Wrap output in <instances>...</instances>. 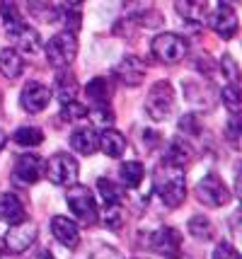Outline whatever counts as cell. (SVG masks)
Returning <instances> with one entry per match:
<instances>
[{
  "mask_svg": "<svg viewBox=\"0 0 242 259\" xmlns=\"http://www.w3.org/2000/svg\"><path fill=\"white\" fill-rule=\"evenodd\" d=\"M153 192L160 196V201L167 208L182 206L186 199V182H184V167L174 165L170 160H162L153 172Z\"/></svg>",
  "mask_w": 242,
  "mask_h": 259,
  "instance_id": "6da1fadb",
  "label": "cell"
},
{
  "mask_svg": "<svg viewBox=\"0 0 242 259\" xmlns=\"http://www.w3.org/2000/svg\"><path fill=\"white\" fill-rule=\"evenodd\" d=\"M174 109V88L167 80H158L148 90L146 97V112L153 121H165Z\"/></svg>",
  "mask_w": 242,
  "mask_h": 259,
  "instance_id": "7a4b0ae2",
  "label": "cell"
},
{
  "mask_svg": "<svg viewBox=\"0 0 242 259\" xmlns=\"http://www.w3.org/2000/svg\"><path fill=\"white\" fill-rule=\"evenodd\" d=\"M66 203H68L70 213L75 215V221H80L82 226H92L97 221V203H94V196L87 187L75 182L66 194Z\"/></svg>",
  "mask_w": 242,
  "mask_h": 259,
  "instance_id": "3957f363",
  "label": "cell"
},
{
  "mask_svg": "<svg viewBox=\"0 0 242 259\" xmlns=\"http://www.w3.org/2000/svg\"><path fill=\"white\" fill-rule=\"evenodd\" d=\"M78 162L73 155L68 153H56V155H51L49 162L44 165V175L49 177L51 184H56V187H73L75 182H78Z\"/></svg>",
  "mask_w": 242,
  "mask_h": 259,
  "instance_id": "277c9868",
  "label": "cell"
},
{
  "mask_svg": "<svg viewBox=\"0 0 242 259\" xmlns=\"http://www.w3.org/2000/svg\"><path fill=\"white\" fill-rule=\"evenodd\" d=\"M196 199L208 208H220V206L230 203V189L216 172H208L196 184Z\"/></svg>",
  "mask_w": 242,
  "mask_h": 259,
  "instance_id": "5b68a950",
  "label": "cell"
},
{
  "mask_svg": "<svg viewBox=\"0 0 242 259\" xmlns=\"http://www.w3.org/2000/svg\"><path fill=\"white\" fill-rule=\"evenodd\" d=\"M78 54V39L73 32H58L46 44V61L54 68H68Z\"/></svg>",
  "mask_w": 242,
  "mask_h": 259,
  "instance_id": "8992f818",
  "label": "cell"
},
{
  "mask_svg": "<svg viewBox=\"0 0 242 259\" xmlns=\"http://www.w3.org/2000/svg\"><path fill=\"white\" fill-rule=\"evenodd\" d=\"M153 56L165 66H174L186 56V41L174 32H162L153 39Z\"/></svg>",
  "mask_w": 242,
  "mask_h": 259,
  "instance_id": "52a82bcc",
  "label": "cell"
},
{
  "mask_svg": "<svg viewBox=\"0 0 242 259\" xmlns=\"http://www.w3.org/2000/svg\"><path fill=\"white\" fill-rule=\"evenodd\" d=\"M36 240V226L29 223V221H22V223H15L10 226V230L5 233V245L3 247L8 249L10 254H22L34 245Z\"/></svg>",
  "mask_w": 242,
  "mask_h": 259,
  "instance_id": "ba28073f",
  "label": "cell"
},
{
  "mask_svg": "<svg viewBox=\"0 0 242 259\" xmlns=\"http://www.w3.org/2000/svg\"><path fill=\"white\" fill-rule=\"evenodd\" d=\"M150 242V249L153 252H158L160 257L165 259H172L177 254H182V235L174 230V228H158L155 233H150L148 237Z\"/></svg>",
  "mask_w": 242,
  "mask_h": 259,
  "instance_id": "9c48e42d",
  "label": "cell"
},
{
  "mask_svg": "<svg viewBox=\"0 0 242 259\" xmlns=\"http://www.w3.org/2000/svg\"><path fill=\"white\" fill-rule=\"evenodd\" d=\"M44 177V162L36 155H20L15 167H12V180L17 184H36Z\"/></svg>",
  "mask_w": 242,
  "mask_h": 259,
  "instance_id": "30bf717a",
  "label": "cell"
},
{
  "mask_svg": "<svg viewBox=\"0 0 242 259\" xmlns=\"http://www.w3.org/2000/svg\"><path fill=\"white\" fill-rule=\"evenodd\" d=\"M49 100H51V90L41 82H27L20 95V104L29 114H41L49 107Z\"/></svg>",
  "mask_w": 242,
  "mask_h": 259,
  "instance_id": "8fae6325",
  "label": "cell"
},
{
  "mask_svg": "<svg viewBox=\"0 0 242 259\" xmlns=\"http://www.w3.org/2000/svg\"><path fill=\"white\" fill-rule=\"evenodd\" d=\"M51 233L63 247L75 249L80 245V230L75 226V221H70L66 215H54L51 218Z\"/></svg>",
  "mask_w": 242,
  "mask_h": 259,
  "instance_id": "7c38bea8",
  "label": "cell"
},
{
  "mask_svg": "<svg viewBox=\"0 0 242 259\" xmlns=\"http://www.w3.org/2000/svg\"><path fill=\"white\" fill-rule=\"evenodd\" d=\"M114 73L124 85H128V88H138L140 82L146 80V63L136 56H126L114 68Z\"/></svg>",
  "mask_w": 242,
  "mask_h": 259,
  "instance_id": "4fadbf2b",
  "label": "cell"
},
{
  "mask_svg": "<svg viewBox=\"0 0 242 259\" xmlns=\"http://www.w3.org/2000/svg\"><path fill=\"white\" fill-rule=\"evenodd\" d=\"M8 34H10L12 44L17 46L20 51H24V54H36V51H39V46H41L39 32L32 29L27 22H20V24H15V27H10Z\"/></svg>",
  "mask_w": 242,
  "mask_h": 259,
  "instance_id": "5bb4252c",
  "label": "cell"
},
{
  "mask_svg": "<svg viewBox=\"0 0 242 259\" xmlns=\"http://www.w3.org/2000/svg\"><path fill=\"white\" fill-rule=\"evenodd\" d=\"M211 27H213V32L218 34L220 39H232L237 34V27H240L237 12L228 8V5H220L216 15H213V20H211Z\"/></svg>",
  "mask_w": 242,
  "mask_h": 259,
  "instance_id": "9a60e30c",
  "label": "cell"
},
{
  "mask_svg": "<svg viewBox=\"0 0 242 259\" xmlns=\"http://www.w3.org/2000/svg\"><path fill=\"white\" fill-rule=\"evenodd\" d=\"M22 221H27V208L20 201V196H15L10 192L0 194V223L15 226V223H22Z\"/></svg>",
  "mask_w": 242,
  "mask_h": 259,
  "instance_id": "2e32d148",
  "label": "cell"
},
{
  "mask_svg": "<svg viewBox=\"0 0 242 259\" xmlns=\"http://www.w3.org/2000/svg\"><path fill=\"white\" fill-rule=\"evenodd\" d=\"M70 148L80 155H92L94 150L100 148V136L94 134L92 128L82 126V128H75L70 134Z\"/></svg>",
  "mask_w": 242,
  "mask_h": 259,
  "instance_id": "e0dca14e",
  "label": "cell"
},
{
  "mask_svg": "<svg viewBox=\"0 0 242 259\" xmlns=\"http://www.w3.org/2000/svg\"><path fill=\"white\" fill-rule=\"evenodd\" d=\"M177 12L186 22L201 24L208 17V0H177Z\"/></svg>",
  "mask_w": 242,
  "mask_h": 259,
  "instance_id": "ac0fdd59",
  "label": "cell"
},
{
  "mask_svg": "<svg viewBox=\"0 0 242 259\" xmlns=\"http://www.w3.org/2000/svg\"><path fill=\"white\" fill-rule=\"evenodd\" d=\"M0 73L8 80H17L24 73V61L17 49H3L0 51Z\"/></svg>",
  "mask_w": 242,
  "mask_h": 259,
  "instance_id": "d6986e66",
  "label": "cell"
},
{
  "mask_svg": "<svg viewBox=\"0 0 242 259\" xmlns=\"http://www.w3.org/2000/svg\"><path fill=\"white\" fill-rule=\"evenodd\" d=\"M100 148L104 150V155H109V158H121L124 150H126V138H124V134H119L114 128H107L100 136Z\"/></svg>",
  "mask_w": 242,
  "mask_h": 259,
  "instance_id": "ffe728a7",
  "label": "cell"
},
{
  "mask_svg": "<svg viewBox=\"0 0 242 259\" xmlns=\"http://www.w3.org/2000/svg\"><path fill=\"white\" fill-rule=\"evenodd\" d=\"M119 177H121V184L126 189H138L143 177H146V167H143V162H138V160H128V162H124L119 167Z\"/></svg>",
  "mask_w": 242,
  "mask_h": 259,
  "instance_id": "44dd1931",
  "label": "cell"
},
{
  "mask_svg": "<svg viewBox=\"0 0 242 259\" xmlns=\"http://www.w3.org/2000/svg\"><path fill=\"white\" fill-rule=\"evenodd\" d=\"M75 95H78V80L75 75L70 73V70H61L56 75V97L61 104H66V102H73L75 100Z\"/></svg>",
  "mask_w": 242,
  "mask_h": 259,
  "instance_id": "7402d4cb",
  "label": "cell"
},
{
  "mask_svg": "<svg viewBox=\"0 0 242 259\" xmlns=\"http://www.w3.org/2000/svg\"><path fill=\"white\" fill-rule=\"evenodd\" d=\"M85 95L92 104H107L112 97V85L107 78H92L85 85Z\"/></svg>",
  "mask_w": 242,
  "mask_h": 259,
  "instance_id": "603a6c76",
  "label": "cell"
},
{
  "mask_svg": "<svg viewBox=\"0 0 242 259\" xmlns=\"http://www.w3.org/2000/svg\"><path fill=\"white\" fill-rule=\"evenodd\" d=\"M12 143H17L22 148H36L44 143V131L39 126H20L12 134Z\"/></svg>",
  "mask_w": 242,
  "mask_h": 259,
  "instance_id": "cb8c5ba5",
  "label": "cell"
},
{
  "mask_svg": "<svg viewBox=\"0 0 242 259\" xmlns=\"http://www.w3.org/2000/svg\"><path fill=\"white\" fill-rule=\"evenodd\" d=\"M191 158H194V150H191V146H189L186 141L174 138L172 143H170V148H167V158H165V160H170V162H174V165L184 167L186 162H191Z\"/></svg>",
  "mask_w": 242,
  "mask_h": 259,
  "instance_id": "d4e9b609",
  "label": "cell"
},
{
  "mask_svg": "<svg viewBox=\"0 0 242 259\" xmlns=\"http://www.w3.org/2000/svg\"><path fill=\"white\" fill-rule=\"evenodd\" d=\"M186 230H189V235L201 240V242H208L213 237V223L206 215H191V221L186 223Z\"/></svg>",
  "mask_w": 242,
  "mask_h": 259,
  "instance_id": "484cf974",
  "label": "cell"
},
{
  "mask_svg": "<svg viewBox=\"0 0 242 259\" xmlns=\"http://www.w3.org/2000/svg\"><path fill=\"white\" fill-rule=\"evenodd\" d=\"M104 226L109 230H121L124 226V206L121 203H104Z\"/></svg>",
  "mask_w": 242,
  "mask_h": 259,
  "instance_id": "4316f807",
  "label": "cell"
},
{
  "mask_svg": "<svg viewBox=\"0 0 242 259\" xmlns=\"http://www.w3.org/2000/svg\"><path fill=\"white\" fill-rule=\"evenodd\" d=\"M223 104L228 107V112L230 114H240L242 109V92L237 88V82H230V85H225L223 88Z\"/></svg>",
  "mask_w": 242,
  "mask_h": 259,
  "instance_id": "83f0119b",
  "label": "cell"
},
{
  "mask_svg": "<svg viewBox=\"0 0 242 259\" xmlns=\"http://www.w3.org/2000/svg\"><path fill=\"white\" fill-rule=\"evenodd\" d=\"M0 15H3V22H5L8 29L15 27V24L24 22L22 12H20V8H17V3H15V0H0Z\"/></svg>",
  "mask_w": 242,
  "mask_h": 259,
  "instance_id": "f1b7e54d",
  "label": "cell"
},
{
  "mask_svg": "<svg viewBox=\"0 0 242 259\" xmlns=\"http://www.w3.org/2000/svg\"><path fill=\"white\" fill-rule=\"evenodd\" d=\"M87 116H90L97 126L114 124V112H112L107 104H94V109H87Z\"/></svg>",
  "mask_w": 242,
  "mask_h": 259,
  "instance_id": "f546056e",
  "label": "cell"
},
{
  "mask_svg": "<svg viewBox=\"0 0 242 259\" xmlns=\"http://www.w3.org/2000/svg\"><path fill=\"white\" fill-rule=\"evenodd\" d=\"M97 189H100V194H102L104 203H121V192L114 187V182H109L107 177L97 180Z\"/></svg>",
  "mask_w": 242,
  "mask_h": 259,
  "instance_id": "4dcf8cb0",
  "label": "cell"
},
{
  "mask_svg": "<svg viewBox=\"0 0 242 259\" xmlns=\"http://www.w3.org/2000/svg\"><path fill=\"white\" fill-rule=\"evenodd\" d=\"M61 116L68 119V121H80L87 116V107L85 104H78V102H66L63 109H61Z\"/></svg>",
  "mask_w": 242,
  "mask_h": 259,
  "instance_id": "1f68e13d",
  "label": "cell"
},
{
  "mask_svg": "<svg viewBox=\"0 0 242 259\" xmlns=\"http://www.w3.org/2000/svg\"><path fill=\"white\" fill-rule=\"evenodd\" d=\"M213 259H240V252L230 242H218L213 249Z\"/></svg>",
  "mask_w": 242,
  "mask_h": 259,
  "instance_id": "d6a6232c",
  "label": "cell"
},
{
  "mask_svg": "<svg viewBox=\"0 0 242 259\" xmlns=\"http://www.w3.org/2000/svg\"><path fill=\"white\" fill-rule=\"evenodd\" d=\"M220 68H223V73L228 75V80L230 82H237L240 80V70H237V63H235V58L232 56H223V61H220Z\"/></svg>",
  "mask_w": 242,
  "mask_h": 259,
  "instance_id": "836d02e7",
  "label": "cell"
},
{
  "mask_svg": "<svg viewBox=\"0 0 242 259\" xmlns=\"http://www.w3.org/2000/svg\"><path fill=\"white\" fill-rule=\"evenodd\" d=\"M196 121H199V119H196L194 114H186V116L179 119V128L186 131V134H199V131H201V126L196 124Z\"/></svg>",
  "mask_w": 242,
  "mask_h": 259,
  "instance_id": "e575fe53",
  "label": "cell"
},
{
  "mask_svg": "<svg viewBox=\"0 0 242 259\" xmlns=\"http://www.w3.org/2000/svg\"><path fill=\"white\" fill-rule=\"evenodd\" d=\"M29 259H54V254H51L49 249H39V252H34Z\"/></svg>",
  "mask_w": 242,
  "mask_h": 259,
  "instance_id": "d590c367",
  "label": "cell"
},
{
  "mask_svg": "<svg viewBox=\"0 0 242 259\" xmlns=\"http://www.w3.org/2000/svg\"><path fill=\"white\" fill-rule=\"evenodd\" d=\"M126 3H128V5H133V8H138V10H143L150 0H126ZM146 10H148V8H146Z\"/></svg>",
  "mask_w": 242,
  "mask_h": 259,
  "instance_id": "8d00e7d4",
  "label": "cell"
},
{
  "mask_svg": "<svg viewBox=\"0 0 242 259\" xmlns=\"http://www.w3.org/2000/svg\"><path fill=\"white\" fill-rule=\"evenodd\" d=\"M5 143H8V136H5V131H0V153H3Z\"/></svg>",
  "mask_w": 242,
  "mask_h": 259,
  "instance_id": "74e56055",
  "label": "cell"
},
{
  "mask_svg": "<svg viewBox=\"0 0 242 259\" xmlns=\"http://www.w3.org/2000/svg\"><path fill=\"white\" fill-rule=\"evenodd\" d=\"M66 3H70V5H80L82 0H66Z\"/></svg>",
  "mask_w": 242,
  "mask_h": 259,
  "instance_id": "f35d334b",
  "label": "cell"
},
{
  "mask_svg": "<svg viewBox=\"0 0 242 259\" xmlns=\"http://www.w3.org/2000/svg\"><path fill=\"white\" fill-rule=\"evenodd\" d=\"M172 259H189V257H184V254H177V257H172Z\"/></svg>",
  "mask_w": 242,
  "mask_h": 259,
  "instance_id": "ab89813d",
  "label": "cell"
},
{
  "mask_svg": "<svg viewBox=\"0 0 242 259\" xmlns=\"http://www.w3.org/2000/svg\"><path fill=\"white\" fill-rule=\"evenodd\" d=\"M3 252H5V247H3V245H0V254H3Z\"/></svg>",
  "mask_w": 242,
  "mask_h": 259,
  "instance_id": "60d3db41",
  "label": "cell"
},
{
  "mask_svg": "<svg viewBox=\"0 0 242 259\" xmlns=\"http://www.w3.org/2000/svg\"><path fill=\"white\" fill-rule=\"evenodd\" d=\"M0 104H3V92H0Z\"/></svg>",
  "mask_w": 242,
  "mask_h": 259,
  "instance_id": "b9f144b4",
  "label": "cell"
},
{
  "mask_svg": "<svg viewBox=\"0 0 242 259\" xmlns=\"http://www.w3.org/2000/svg\"><path fill=\"white\" fill-rule=\"evenodd\" d=\"M44 3H49V0H44Z\"/></svg>",
  "mask_w": 242,
  "mask_h": 259,
  "instance_id": "7bdbcfd3",
  "label": "cell"
}]
</instances>
